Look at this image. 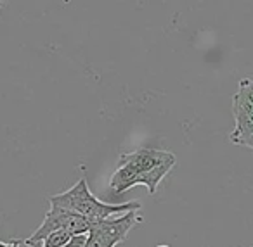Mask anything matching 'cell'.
Wrapping results in <instances>:
<instances>
[{
	"mask_svg": "<svg viewBox=\"0 0 253 247\" xmlns=\"http://www.w3.org/2000/svg\"><path fill=\"white\" fill-rule=\"evenodd\" d=\"M49 201L50 206L75 212V214L87 219L90 225L104 221V219L111 218L116 212L139 211L142 206L139 201L123 202V204H106V202L99 201L88 188L87 178H80L71 188H68V190L61 192L57 195H52Z\"/></svg>",
	"mask_w": 253,
	"mask_h": 247,
	"instance_id": "6da1fadb",
	"label": "cell"
},
{
	"mask_svg": "<svg viewBox=\"0 0 253 247\" xmlns=\"http://www.w3.org/2000/svg\"><path fill=\"white\" fill-rule=\"evenodd\" d=\"M234 130L229 139L234 145L253 150V78L239 81L238 92L232 97Z\"/></svg>",
	"mask_w": 253,
	"mask_h": 247,
	"instance_id": "7a4b0ae2",
	"label": "cell"
},
{
	"mask_svg": "<svg viewBox=\"0 0 253 247\" xmlns=\"http://www.w3.org/2000/svg\"><path fill=\"white\" fill-rule=\"evenodd\" d=\"M90 223L87 221L82 216L75 214V212H70L66 209L56 208V206H50V209L47 211V214L43 216V221L28 239H25L21 244L32 247L35 244H42L43 240L49 235L56 232H66L73 235H85V233L90 232Z\"/></svg>",
	"mask_w": 253,
	"mask_h": 247,
	"instance_id": "3957f363",
	"label": "cell"
},
{
	"mask_svg": "<svg viewBox=\"0 0 253 247\" xmlns=\"http://www.w3.org/2000/svg\"><path fill=\"white\" fill-rule=\"evenodd\" d=\"M142 214L137 211L123 212L118 218H108L101 223H95L90 226L88 232V239L92 242L99 244L101 247H116L118 244L125 242L128 232L134 228L137 223L142 221Z\"/></svg>",
	"mask_w": 253,
	"mask_h": 247,
	"instance_id": "277c9868",
	"label": "cell"
},
{
	"mask_svg": "<svg viewBox=\"0 0 253 247\" xmlns=\"http://www.w3.org/2000/svg\"><path fill=\"white\" fill-rule=\"evenodd\" d=\"M169 161H175V156L169 150H160V149H137L134 152L122 154L118 159V166H128L135 170L137 173L144 175L148 171L155 170L156 166Z\"/></svg>",
	"mask_w": 253,
	"mask_h": 247,
	"instance_id": "5b68a950",
	"label": "cell"
},
{
	"mask_svg": "<svg viewBox=\"0 0 253 247\" xmlns=\"http://www.w3.org/2000/svg\"><path fill=\"white\" fill-rule=\"evenodd\" d=\"M135 185H142V175L128 166H118L111 175L109 190H111V195H122L123 192L130 190Z\"/></svg>",
	"mask_w": 253,
	"mask_h": 247,
	"instance_id": "8992f818",
	"label": "cell"
},
{
	"mask_svg": "<svg viewBox=\"0 0 253 247\" xmlns=\"http://www.w3.org/2000/svg\"><path fill=\"white\" fill-rule=\"evenodd\" d=\"M70 239H71L70 233H66V232H56V233H52V235H49L45 240H43L42 247H64Z\"/></svg>",
	"mask_w": 253,
	"mask_h": 247,
	"instance_id": "52a82bcc",
	"label": "cell"
},
{
	"mask_svg": "<svg viewBox=\"0 0 253 247\" xmlns=\"http://www.w3.org/2000/svg\"><path fill=\"white\" fill-rule=\"evenodd\" d=\"M87 237L88 233H85V235H73L64 247H87Z\"/></svg>",
	"mask_w": 253,
	"mask_h": 247,
	"instance_id": "ba28073f",
	"label": "cell"
},
{
	"mask_svg": "<svg viewBox=\"0 0 253 247\" xmlns=\"http://www.w3.org/2000/svg\"><path fill=\"white\" fill-rule=\"evenodd\" d=\"M21 242H23V240H11V242H9V244H5V242H0V247H19V246H21Z\"/></svg>",
	"mask_w": 253,
	"mask_h": 247,
	"instance_id": "9c48e42d",
	"label": "cell"
},
{
	"mask_svg": "<svg viewBox=\"0 0 253 247\" xmlns=\"http://www.w3.org/2000/svg\"><path fill=\"white\" fill-rule=\"evenodd\" d=\"M4 5H5V2H0V7H4Z\"/></svg>",
	"mask_w": 253,
	"mask_h": 247,
	"instance_id": "30bf717a",
	"label": "cell"
},
{
	"mask_svg": "<svg viewBox=\"0 0 253 247\" xmlns=\"http://www.w3.org/2000/svg\"><path fill=\"white\" fill-rule=\"evenodd\" d=\"M156 247H170V246H163V244H162V246H156Z\"/></svg>",
	"mask_w": 253,
	"mask_h": 247,
	"instance_id": "8fae6325",
	"label": "cell"
}]
</instances>
